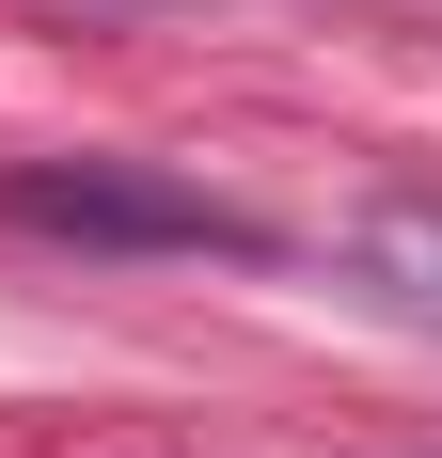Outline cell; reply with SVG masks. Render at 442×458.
Here are the masks:
<instances>
[{"mask_svg":"<svg viewBox=\"0 0 442 458\" xmlns=\"http://www.w3.org/2000/svg\"><path fill=\"white\" fill-rule=\"evenodd\" d=\"M0 206L32 237H95V253H253V222L190 174H142V158H16Z\"/></svg>","mask_w":442,"mask_h":458,"instance_id":"6da1fadb","label":"cell"},{"mask_svg":"<svg viewBox=\"0 0 442 458\" xmlns=\"http://www.w3.org/2000/svg\"><path fill=\"white\" fill-rule=\"evenodd\" d=\"M379 269L442 301V190H411V206H379Z\"/></svg>","mask_w":442,"mask_h":458,"instance_id":"7a4b0ae2","label":"cell"}]
</instances>
